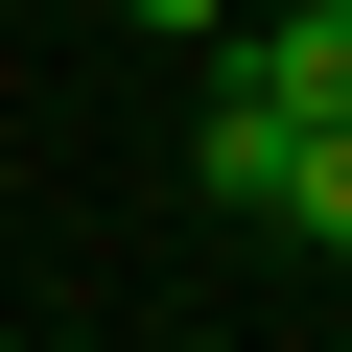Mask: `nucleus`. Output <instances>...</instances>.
Returning <instances> with one entry per match:
<instances>
[{"instance_id":"3","label":"nucleus","mask_w":352,"mask_h":352,"mask_svg":"<svg viewBox=\"0 0 352 352\" xmlns=\"http://www.w3.org/2000/svg\"><path fill=\"white\" fill-rule=\"evenodd\" d=\"M282 235H305V258H352V118H305V141H282Z\"/></svg>"},{"instance_id":"1","label":"nucleus","mask_w":352,"mask_h":352,"mask_svg":"<svg viewBox=\"0 0 352 352\" xmlns=\"http://www.w3.org/2000/svg\"><path fill=\"white\" fill-rule=\"evenodd\" d=\"M282 141H305V118H282V94H258V71H235V94H212V118H188V164H212V212H282Z\"/></svg>"},{"instance_id":"4","label":"nucleus","mask_w":352,"mask_h":352,"mask_svg":"<svg viewBox=\"0 0 352 352\" xmlns=\"http://www.w3.org/2000/svg\"><path fill=\"white\" fill-rule=\"evenodd\" d=\"M118 24H141V47H212V24H235V0H118Z\"/></svg>"},{"instance_id":"2","label":"nucleus","mask_w":352,"mask_h":352,"mask_svg":"<svg viewBox=\"0 0 352 352\" xmlns=\"http://www.w3.org/2000/svg\"><path fill=\"white\" fill-rule=\"evenodd\" d=\"M235 71H258V94H282V118H352V0H282V24H258V47H235Z\"/></svg>"}]
</instances>
